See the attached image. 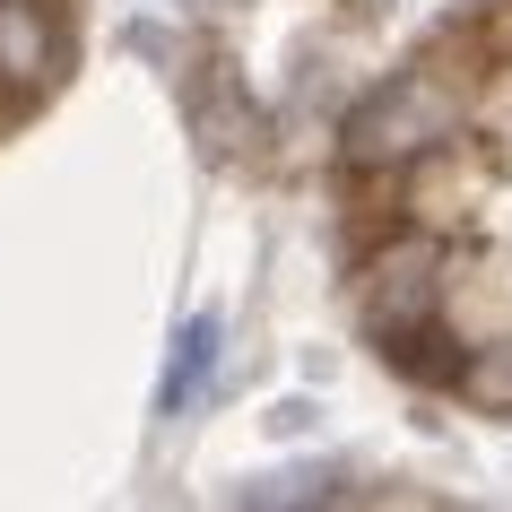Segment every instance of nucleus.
I'll use <instances>...</instances> for the list:
<instances>
[{
	"instance_id": "obj_5",
	"label": "nucleus",
	"mask_w": 512,
	"mask_h": 512,
	"mask_svg": "<svg viewBox=\"0 0 512 512\" xmlns=\"http://www.w3.org/2000/svg\"><path fill=\"white\" fill-rule=\"evenodd\" d=\"M217 313H191L183 330H174V356H165V382H157V417H183L200 391L217 382Z\"/></svg>"
},
{
	"instance_id": "obj_2",
	"label": "nucleus",
	"mask_w": 512,
	"mask_h": 512,
	"mask_svg": "<svg viewBox=\"0 0 512 512\" xmlns=\"http://www.w3.org/2000/svg\"><path fill=\"white\" fill-rule=\"evenodd\" d=\"M443 252H434L426 235H391L365 252V287H356V304H365V330L374 339H400V330L417 322H443Z\"/></svg>"
},
{
	"instance_id": "obj_3",
	"label": "nucleus",
	"mask_w": 512,
	"mask_h": 512,
	"mask_svg": "<svg viewBox=\"0 0 512 512\" xmlns=\"http://www.w3.org/2000/svg\"><path fill=\"white\" fill-rule=\"evenodd\" d=\"M53 79H61L53 0H0V87H9V105H35Z\"/></svg>"
},
{
	"instance_id": "obj_4",
	"label": "nucleus",
	"mask_w": 512,
	"mask_h": 512,
	"mask_svg": "<svg viewBox=\"0 0 512 512\" xmlns=\"http://www.w3.org/2000/svg\"><path fill=\"white\" fill-rule=\"evenodd\" d=\"M191 113H200V148H217V157H252L261 113H252V96L235 87V70H226V61H209V79L191 87Z\"/></svg>"
},
{
	"instance_id": "obj_8",
	"label": "nucleus",
	"mask_w": 512,
	"mask_h": 512,
	"mask_svg": "<svg viewBox=\"0 0 512 512\" xmlns=\"http://www.w3.org/2000/svg\"><path fill=\"white\" fill-rule=\"evenodd\" d=\"M131 53H139V61H174V27H157V18H131Z\"/></svg>"
},
{
	"instance_id": "obj_6",
	"label": "nucleus",
	"mask_w": 512,
	"mask_h": 512,
	"mask_svg": "<svg viewBox=\"0 0 512 512\" xmlns=\"http://www.w3.org/2000/svg\"><path fill=\"white\" fill-rule=\"evenodd\" d=\"M382 356H391V374H417V382H460V339L443 322H417V330H400V339H382Z\"/></svg>"
},
{
	"instance_id": "obj_7",
	"label": "nucleus",
	"mask_w": 512,
	"mask_h": 512,
	"mask_svg": "<svg viewBox=\"0 0 512 512\" xmlns=\"http://www.w3.org/2000/svg\"><path fill=\"white\" fill-rule=\"evenodd\" d=\"M469 408H486V417H512V339H495V348L460 356V382H452Z\"/></svg>"
},
{
	"instance_id": "obj_1",
	"label": "nucleus",
	"mask_w": 512,
	"mask_h": 512,
	"mask_svg": "<svg viewBox=\"0 0 512 512\" xmlns=\"http://www.w3.org/2000/svg\"><path fill=\"white\" fill-rule=\"evenodd\" d=\"M452 139H460V96L434 70H400L339 122V157L348 165H417L434 148H452Z\"/></svg>"
}]
</instances>
